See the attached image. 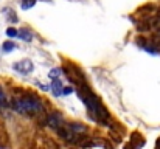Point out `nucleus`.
I'll use <instances>...</instances> for the list:
<instances>
[{
  "label": "nucleus",
  "mask_w": 160,
  "mask_h": 149,
  "mask_svg": "<svg viewBox=\"0 0 160 149\" xmlns=\"http://www.w3.org/2000/svg\"><path fill=\"white\" fill-rule=\"evenodd\" d=\"M0 107H2V106H0Z\"/></svg>",
  "instance_id": "obj_13"
},
{
  "label": "nucleus",
  "mask_w": 160,
  "mask_h": 149,
  "mask_svg": "<svg viewBox=\"0 0 160 149\" xmlns=\"http://www.w3.org/2000/svg\"><path fill=\"white\" fill-rule=\"evenodd\" d=\"M62 93H64V95H70V93H73V87H64V89H62Z\"/></svg>",
  "instance_id": "obj_12"
},
{
  "label": "nucleus",
  "mask_w": 160,
  "mask_h": 149,
  "mask_svg": "<svg viewBox=\"0 0 160 149\" xmlns=\"http://www.w3.org/2000/svg\"><path fill=\"white\" fill-rule=\"evenodd\" d=\"M70 129L75 131V132H79V134L86 132V126H82V124H79V123H73V124H70Z\"/></svg>",
  "instance_id": "obj_7"
},
{
  "label": "nucleus",
  "mask_w": 160,
  "mask_h": 149,
  "mask_svg": "<svg viewBox=\"0 0 160 149\" xmlns=\"http://www.w3.org/2000/svg\"><path fill=\"white\" fill-rule=\"evenodd\" d=\"M0 106H6V97L2 90H0Z\"/></svg>",
  "instance_id": "obj_11"
},
{
  "label": "nucleus",
  "mask_w": 160,
  "mask_h": 149,
  "mask_svg": "<svg viewBox=\"0 0 160 149\" xmlns=\"http://www.w3.org/2000/svg\"><path fill=\"white\" fill-rule=\"evenodd\" d=\"M52 90H53V95L54 97H59L61 93H62V82L56 78L53 81V84H52Z\"/></svg>",
  "instance_id": "obj_4"
},
{
  "label": "nucleus",
  "mask_w": 160,
  "mask_h": 149,
  "mask_svg": "<svg viewBox=\"0 0 160 149\" xmlns=\"http://www.w3.org/2000/svg\"><path fill=\"white\" fill-rule=\"evenodd\" d=\"M6 36L16 37V36H17V30H16V28H8V30H6Z\"/></svg>",
  "instance_id": "obj_10"
},
{
  "label": "nucleus",
  "mask_w": 160,
  "mask_h": 149,
  "mask_svg": "<svg viewBox=\"0 0 160 149\" xmlns=\"http://www.w3.org/2000/svg\"><path fill=\"white\" fill-rule=\"evenodd\" d=\"M14 70L19 72L20 75H28L33 72V62L28 61V59H23V61H19L14 64Z\"/></svg>",
  "instance_id": "obj_2"
},
{
  "label": "nucleus",
  "mask_w": 160,
  "mask_h": 149,
  "mask_svg": "<svg viewBox=\"0 0 160 149\" xmlns=\"http://www.w3.org/2000/svg\"><path fill=\"white\" fill-rule=\"evenodd\" d=\"M14 48H16V45H14V42H11V41H6V42L3 44V51H5V53H9V51H12Z\"/></svg>",
  "instance_id": "obj_8"
},
{
  "label": "nucleus",
  "mask_w": 160,
  "mask_h": 149,
  "mask_svg": "<svg viewBox=\"0 0 160 149\" xmlns=\"http://www.w3.org/2000/svg\"><path fill=\"white\" fill-rule=\"evenodd\" d=\"M14 109L19 113H27V112H39L42 110L41 101L36 98H20L14 99Z\"/></svg>",
  "instance_id": "obj_1"
},
{
  "label": "nucleus",
  "mask_w": 160,
  "mask_h": 149,
  "mask_svg": "<svg viewBox=\"0 0 160 149\" xmlns=\"http://www.w3.org/2000/svg\"><path fill=\"white\" fill-rule=\"evenodd\" d=\"M36 5V0H22L20 2V8L22 9H30Z\"/></svg>",
  "instance_id": "obj_6"
},
{
  "label": "nucleus",
  "mask_w": 160,
  "mask_h": 149,
  "mask_svg": "<svg viewBox=\"0 0 160 149\" xmlns=\"http://www.w3.org/2000/svg\"><path fill=\"white\" fill-rule=\"evenodd\" d=\"M61 121H62V117L59 115V113H53V115H48V120H47V123H48V126L50 127H58V126H61Z\"/></svg>",
  "instance_id": "obj_3"
},
{
  "label": "nucleus",
  "mask_w": 160,
  "mask_h": 149,
  "mask_svg": "<svg viewBox=\"0 0 160 149\" xmlns=\"http://www.w3.org/2000/svg\"><path fill=\"white\" fill-rule=\"evenodd\" d=\"M17 36H19L22 41H27V42H30L31 37H33L31 31H28V30H20V31H17Z\"/></svg>",
  "instance_id": "obj_5"
},
{
  "label": "nucleus",
  "mask_w": 160,
  "mask_h": 149,
  "mask_svg": "<svg viewBox=\"0 0 160 149\" xmlns=\"http://www.w3.org/2000/svg\"><path fill=\"white\" fill-rule=\"evenodd\" d=\"M61 73H62V70H61V68H53V70L50 72V75H48V76H50L52 79H56V78H59V76H61Z\"/></svg>",
  "instance_id": "obj_9"
}]
</instances>
